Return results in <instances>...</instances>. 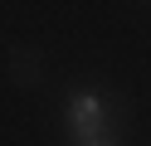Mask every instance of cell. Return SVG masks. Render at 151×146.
<instances>
[{
	"instance_id": "obj_1",
	"label": "cell",
	"mask_w": 151,
	"mask_h": 146,
	"mask_svg": "<svg viewBox=\"0 0 151 146\" xmlns=\"http://www.w3.org/2000/svg\"><path fill=\"white\" fill-rule=\"evenodd\" d=\"M102 117H107V107H102L98 93H73L68 97V136H73V146L88 141V136H102Z\"/></svg>"
},
{
	"instance_id": "obj_2",
	"label": "cell",
	"mask_w": 151,
	"mask_h": 146,
	"mask_svg": "<svg viewBox=\"0 0 151 146\" xmlns=\"http://www.w3.org/2000/svg\"><path fill=\"white\" fill-rule=\"evenodd\" d=\"M78 146H117V136H107V132H102V136H88V141H78Z\"/></svg>"
}]
</instances>
